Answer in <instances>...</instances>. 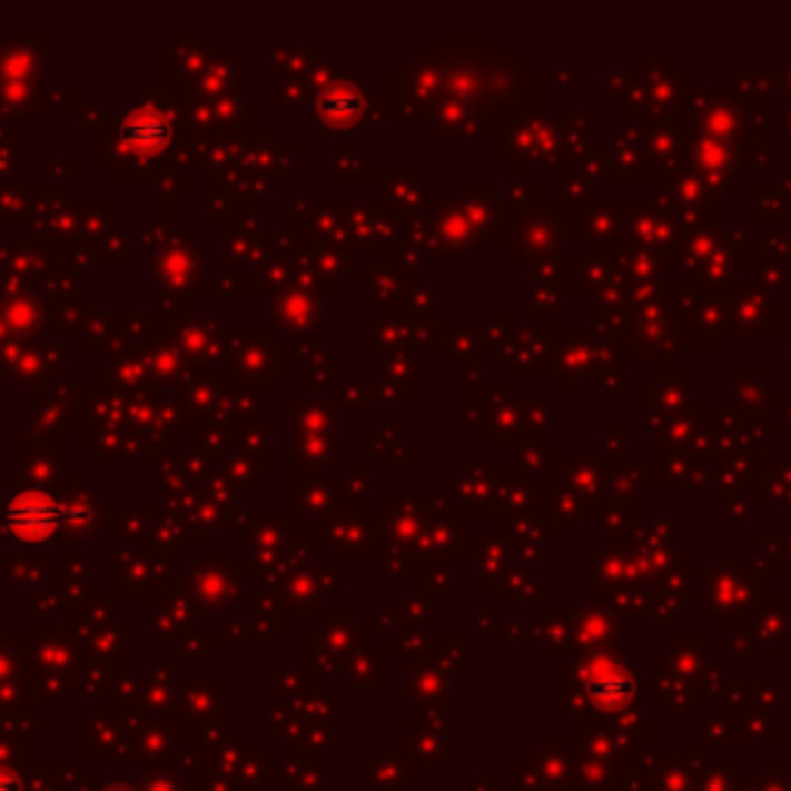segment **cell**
I'll use <instances>...</instances> for the list:
<instances>
[{
	"label": "cell",
	"mask_w": 791,
	"mask_h": 791,
	"mask_svg": "<svg viewBox=\"0 0 791 791\" xmlns=\"http://www.w3.org/2000/svg\"><path fill=\"white\" fill-rule=\"evenodd\" d=\"M62 523V507L41 492L19 495L10 507V526L22 542H41Z\"/></svg>",
	"instance_id": "obj_1"
},
{
	"label": "cell",
	"mask_w": 791,
	"mask_h": 791,
	"mask_svg": "<svg viewBox=\"0 0 791 791\" xmlns=\"http://www.w3.org/2000/svg\"><path fill=\"white\" fill-rule=\"evenodd\" d=\"M0 791H19V782L7 773H0Z\"/></svg>",
	"instance_id": "obj_2"
}]
</instances>
